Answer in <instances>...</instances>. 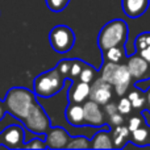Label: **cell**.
<instances>
[{"instance_id":"obj_1","label":"cell","mask_w":150,"mask_h":150,"mask_svg":"<svg viewBox=\"0 0 150 150\" xmlns=\"http://www.w3.org/2000/svg\"><path fill=\"white\" fill-rule=\"evenodd\" d=\"M36 101L34 91H30L25 87H12L5 93L4 105L7 112L21 121L29 113Z\"/></svg>"},{"instance_id":"obj_2","label":"cell","mask_w":150,"mask_h":150,"mask_svg":"<svg viewBox=\"0 0 150 150\" xmlns=\"http://www.w3.org/2000/svg\"><path fill=\"white\" fill-rule=\"evenodd\" d=\"M128 25L121 18L111 20L100 29L98 34V46L101 53L107 52L113 46L125 45L128 40Z\"/></svg>"},{"instance_id":"obj_3","label":"cell","mask_w":150,"mask_h":150,"mask_svg":"<svg viewBox=\"0 0 150 150\" xmlns=\"http://www.w3.org/2000/svg\"><path fill=\"white\" fill-rule=\"evenodd\" d=\"M66 78L63 76L57 67L47 70L45 73L40 74L33 82V91L36 96L44 99H49L52 96L57 95L59 91H62L65 86Z\"/></svg>"},{"instance_id":"obj_4","label":"cell","mask_w":150,"mask_h":150,"mask_svg":"<svg viewBox=\"0 0 150 150\" xmlns=\"http://www.w3.org/2000/svg\"><path fill=\"white\" fill-rule=\"evenodd\" d=\"M101 78L113 86L117 95L124 96L128 91V87L130 86L132 75L128 70V66L124 63H113L104 61L103 69H101Z\"/></svg>"},{"instance_id":"obj_5","label":"cell","mask_w":150,"mask_h":150,"mask_svg":"<svg viewBox=\"0 0 150 150\" xmlns=\"http://www.w3.org/2000/svg\"><path fill=\"white\" fill-rule=\"evenodd\" d=\"M23 124L29 132L36 133V134H46V132L50 129V119L47 113L45 112L44 107L41 104L36 103L30 108L29 113L24 117Z\"/></svg>"},{"instance_id":"obj_6","label":"cell","mask_w":150,"mask_h":150,"mask_svg":"<svg viewBox=\"0 0 150 150\" xmlns=\"http://www.w3.org/2000/svg\"><path fill=\"white\" fill-rule=\"evenodd\" d=\"M50 46L59 54L70 52L75 44V34L73 29L66 25H55L49 33Z\"/></svg>"},{"instance_id":"obj_7","label":"cell","mask_w":150,"mask_h":150,"mask_svg":"<svg viewBox=\"0 0 150 150\" xmlns=\"http://www.w3.org/2000/svg\"><path fill=\"white\" fill-rule=\"evenodd\" d=\"M1 145L0 146H5L8 149H24V128L21 125H8L1 133Z\"/></svg>"},{"instance_id":"obj_8","label":"cell","mask_w":150,"mask_h":150,"mask_svg":"<svg viewBox=\"0 0 150 150\" xmlns=\"http://www.w3.org/2000/svg\"><path fill=\"white\" fill-rule=\"evenodd\" d=\"M112 90H113V86L100 76L93 80V84L91 86L90 99L100 105H105L112 99V95H113Z\"/></svg>"},{"instance_id":"obj_9","label":"cell","mask_w":150,"mask_h":150,"mask_svg":"<svg viewBox=\"0 0 150 150\" xmlns=\"http://www.w3.org/2000/svg\"><path fill=\"white\" fill-rule=\"evenodd\" d=\"M83 109H84V124L87 127L101 128L103 125H105L104 112L101 111L100 104L90 99L83 103Z\"/></svg>"},{"instance_id":"obj_10","label":"cell","mask_w":150,"mask_h":150,"mask_svg":"<svg viewBox=\"0 0 150 150\" xmlns=\"http://www.w3.org/2000/svg\"><path fill=\"white\" fill-rule=\"evenodd\" d=\"M71 137L62 127H50L45 134V141L49 149H67Z\"/></svg>"},{"instance_id":"obj_11","label":"cell","mask_w":150,"mask_h":150,"mask_svg":"<svg viewBox=\"0 0 150 150\" xmlns=\"http://www.w3.org/2000/svg\"><path fill=\"white\" fill-rule=\"evenodd\" d=\"M90 91H91L90 83L82 82L79 79L73 80L70 84V88L67 91L69 101L70 103H78V104L84 103L86 100L90 99Z\"/></svg>"},{"instance_id":"obj_12","label":"cell","mask_w":150,"mask_h":150,"mask_svg":"<svg viewBox=\"0 0 150 150\" xmlns=\"http://www.w3.org/2000/svg\"><path fill=\"white\" fill-rule=\"evenodd\" d=\"M150 0H121V8L130 18H137L145 15L149 8Z\"/></svg>"},{"instance_id":"obj_13","label":"cell","mask_w":150,"mask_h":150,"mask_svg":"<svg viewBox=\"0 0 150 150\" xmlns=\"http://www.w3.org/2000/svg\"><path fill=\"white\" fill-rule=\"evenodd\" d=\"M127 66H128V70H129L130 75H132V78H136V79L144 78L149 70V63L138 53H134L132 57L128 58Z\"/></svg>"},{"instance_id":"obj_14","label":"cell","mask_w":150,"mask_h":150,"mask_svg":"<svg viewBox=\"0 0 150 150\" xmlns=\"http://www.w3.org/2000/svg\"><path fill=\"white\" fill-rule=\"evenodd\" d=\"M91 149H113V140L112 133L109 132L108 125H103L99 132L91 138Z\"/></svg>"},{"instance_id":"obj_15","label":"cell","mask_w":150,"mask_h":150,"mask_svg":"<svg viewBox=\"0 0 150 150\" xmlns=\"http://www.w3.org/2000/svg\"><path fill=\"white\" fill-rule=\"evenodd\" d=\"M65 117L67 122L73 127H84V109L82 104L78 103H70L66 107Z\"/></svg>"},{"instance_id":"obj_16","label":"cell","mask_w":150,"mask_h":150,"mask_svg":"<svg viewBox=\"0 0 150 150\" xmlns=\"http://www.w3.org/2000/svg\"><path fill=\"white\" fill-rule=\"evenodd\" d=\"M111 133H112V140H113L115 149L125 148V145L130 141V130L124 124L119 125V127H115Z\"/></svg>"},{"instance_id":"obj_17","label":"cell","mask_w":150,"mask_h":150,"mask_svg":"<svg viewBox=\"0 0 150 150\" xmlns=\"http://www.w3.org/2000/svg\"><path fill=\"white\" fill-rule=\"evenodd\" d=\"M127 58V52H125V45L120 46H113L103 53V59L113 63H121Z\"/></svg>"},{"instance_id":"obj_18","label":"cell","mask_w":150,"mask_h":150,"mask_svg":"<svg viewBox=\"0 0 150 150\" xmlns=\"http://www.w3.org/2000/svg\"><path fill=\"white\" fill-rule=\"evenodd\" d=\"M148 125L145 127H138L133 132H130V142H133L137 146L148 145V141L150 140V130L148 129Z\"/></svg>"},{"instance_id":"obj_19","label":"cell","mask_w":150,"mask_h":150,"mask_svg":"<svg viewBox=\"0 0 150 150\" xmlns=\"http://www.w3.org/2000/svg\"><path fill=\"white\" fill-rule=\"evenodd\" d=\"M91 141L84 136H78V137H71L70 142L67 145V149H90Z\"/></svg>"},{"instance_id":"obj_20","label":"cell","mask_w":150,"mask_h":150,"mask_svg":"<svg viewBox=\"0 0 150 150\" xmlns=\"http://www.w3.org/2000/svg\"><path fill=\"white\" fill-rule=\"evenodd\" d=\"M86 62H83L82 59H76V58H74L73 59V63H71V69H70V74H69V79L70 82H73V80H76L79 79V75L82 73L83 67H84Z\"/></svg>"},{"instance_id":"obj_21","label":"cell","mask_w":150,"mask_h":150,"mask_svg":"<svg viewBox=\"0 0 150 150\" xmlns=\"http://www.w3.org/2000/svg\"><path fill=\"white\" fill-rule=\"evenodd\" d=\"M150 46V32H142L140 33L134 40V47H136V53L141 52L142 49Z\"/></svg>"},{"instance_id":"obj_22","label":"cell","mask_w":150,"mask_h":150,"mask_svg":"<svg viewBox=\"0 0 150 150\" xmlns=\"http://www.w3.org/2000/svg\"><path fill=\"white\" fill-rule=\"evenodd\" d=\"M95 75H96V70L91 65L86 63L83 70H82V73L79 75V80L86 82V83H92L93 80H95Z\"/></svg>"},{"instance_id":"obj_23","label":"cell","mask_w":150,"mask_h":150,"mask_svg":"<svg viewBox=\"0 0 150 150\" xmlns=\"http://www.w3.org/2000/svg\"><path fill=\"white\" fill-rule=\"evenodd\" d=\"M70 0H46V5L53 12H62L69 5Z\"/></svg>"},{"instance_id":"obj_24","label":"cell","mask_w":150,"mask_h":150,"mask_svg":"<svg viewBox=\"0 0 150 150\" xmlns=\"http://www.w3.org/2000/svg\"><path fill=\"white\" fill-rule=\"evenodd\" d=\"M132 109H133V105H132V101H130L129 98H121L120 99L119 104H117V111H119L122 116L129 115L130 112H132Z\"/></svg>"},{"instance_id":"obj_25","label":"cell","mask_w":150,"mask_h":150,"mask_svg":"<svg viewBox=\"0 0 150 150\" xmlns=\"http://www.w3.org/2000/svg\"><path fill=\"white\" fill-rule=\"evenodd\" d=\"M46 148L47 145L45 138H40V137L32 138L29 142L24 144V149H46Z\"/></svg>"},{"instance_id":"obj_26","label":"cell","mask_w":150,"mask_h":150,"mask_svg":"<svg viewBox=\"0 0 150 150\" xmlns=\"http://www.w3.org/2000/svg\"><path fill=\"white\" fill-rule=\"evenodd\" d=\"M71 63H73V59H61L59 62L57 63V70L59 71L66 79H69V74H70V69H71Z\"/></svg>"},{"instance_id":"obj_27","label":"cell","mask_w":150,"mask_h":150,"mask_svg":"<svg viewBox=\"0 0 150 150\" xmlns=\"http://www.w3.org/2000/svg\"><path fill=\"white\" fill-rule=\"evenodd\" d=\"M145 121V119H144V116L141 115V116H133L132 119L129 120V124H128V128H129L130 132H133L134 129H137L138 127H141V122Z\"/></svg>"},{"instance_id":"obj_28","label":"cell","mask_w":150,"mask_h":150,"mask_svg":"<svg viewBox=\"0 0 150 150\" xmlns=\"http://www.w3.org/2000/svg\"><path fill=\"white\" fill-rule=\"evenodd\" d=\"M134 87L137 88V90L142 91V92H146L150 88V78H146V79L141 78V79H138L137 82L134 83Z\"/></svg>"},{"instance_id":"obj_29","label":"cell","mask_w":150,"mask_h":150,"mask_svg":"<svg viewBox=\"0 0 150 150\" xmlns=\"http://www.w3.org/2000/svg\"><path fill=\"white\" fill-rule=\"evenodd\" d=\"M109 124L113 128L119 127V125H122L124 124V117H122V115L120 113V112H116V113L111 115V116H109Z\"/></svg>"},{"instance_id":"obj_30","label":"cell","mask_w":150,"mask_h":150,"mask_svg":"<svg viewBox=\"0 0 150 150\" xmlns=\"http://www.w3.org/2000/svg\"><path fill=\"white\" fill-rule=\"evenodd\" d=\"M146 103H148V100H146V96L144 95V92L141 93L137 99L132 100V105H133V108H136V109H144Z\"/></svg>"},{"instance_id":"obj_31","label":"cell","mask_w":150,"mask_h":150,"mask_svg":"<svg viewBox=\"0 0 150 150\" xmlns=\"http://www.w3.org/2000/svg\"><path fill=\"white\" fill-rule=\"evenodd\" d=\"M116 112H119L117 111V104H115V103H107L105 104V113L108 115V116L116 113Z\"/></svg>"},{"instance_id":"obj_32","label":"cell","mask_w":150,"mask_h":150,"mask_svg":"<svg viewBox=\"0 0 150 150\" xmlns=\"http://www.w3.org/2000/svg\"><path fill=\"white\" fill-rule=\"evenodd\" d=\"M138 54L141 55V57L144 58V59L146 61V62L150 65V46L148 47H145V49H142L141 52H138Z\"/></svg>"},{"instance_id":"obj_33","label":"cell","mask_w":150,"mask_h":150,"mask_svg":"<svg viewBox=\"0 0 150 150\" xmlns=\"http://www.w3.org/2000/svg\"><path fill=\"white\" fill-rule=\"evenodd\" d=\"M5 112H7V109H5V105H4V101L0 100V121L3 120V117H4Z\"/></svg>"},{"instance_id":"obj_34","label":"cell","mask_w":150,"mask_h":150,"mask_svg":"<svg viewBox=\"0 0 150 150\" xmlns=\"http://www.w3.org/2000/svg\"><path fill=\"white\" fill-rule=\"evenodd\" d=\"M146 100H148V104H149V107H150V88L146 91Z\"/></svg>"},{"instance_id":"obj_35","label":"cell","mask_w":150,"mask_h":150,"mask_svg":"<svg viewBox=\"0 0 150 150\" xmlns=\"http://www.w3.org/2000/svg\"><path fill=\"white\" fill-rule=\"evenodd\" d=\"M0 145H1V137H0Z\"/></svg>"}]
</instances>
